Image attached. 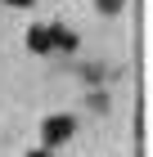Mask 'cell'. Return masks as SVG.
<instances>
[{
	"label": "cell",
	"instance_id": "cell-1",
	"mask_svg": "<svg viewBox=\"0 0 153 157\" xmlns=\"http://www.w3.org/2000/svg\"><path fill=\"white\" fill-rule=\"evenodd\" d=\"M72 130H77V121L72 117H45V126H41V135H45V144H63V139H72Z\"/></svg>",
	"mask_w": 153,
	"mask_h": 157
},
{
	"label": "cell",
	"instance_id": "cell-2",
	"mask_svg": "<svg viewBox=\"0 0 153 157\" xmlns=\"http://www.w3.org/2000/svg\"><path fill=\"white\" fill-rule=\"evenodd\" d=\"M27 49L32 54H50V27H32L27 32Z\"/></svg>",
	"mask_w": 153,
	"mask_h": 157
},
{
	"label": "cell",
	"instance_id": "cell-3",
	"mask_svg": "<svg viewBox=\"0 0 153 157\" xmlns=\"http://www.w3.org/2000/svg\"><path fill=\"white\" fill-rule=\"evenodd\" d=\"M50 49H77V36L68 27H50Z\"/></svg>",
	"mask_w": 153,
	"mask_h": 157
},
{
	"label": "cell",
	"instance_id": "cell-4",
	"mask_svg": "<svg viewBox=\"0 0 153 157\" xmlns=\"http://www.w3.org/2000/svg\"><path fill=\"white\" fill-rule=\"evenodd\" d=\"M95 9L99 13H122V0H95Z\"/></svg>",
	"mask_w": 153,
	"mask_h": 157
},
{
	"label": "cell",
	"instance_id": "cell-5",
	"mask_svg": "<svg viewBox=\"0 0 153 157\" xmlns=\"http://www.w3.org/2000/svg\"><path fill=\"white\" fill-rule=\"evenodd\" d=\"M0 5H14V9H27L32 0H0Z\"/></svg>",
	"mask_w": 153,
	"mask_h": 157
},
{
	"label": "cell",
	"instance_id": "cell-6",
	"mask_svg": "<svg viewBox=\"0 0 153 157\" xmlns=\"http://www.w3.org/2000/svg\"><path fill=\"white\" fill-rule=\"evenodd\" d=\"M27 157H50V153H45V148H36V153H27Z\"/></svg>",
	"mask_w": 153,
	"mask_h": 157
}]
</instances>
